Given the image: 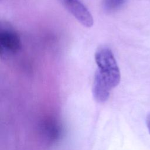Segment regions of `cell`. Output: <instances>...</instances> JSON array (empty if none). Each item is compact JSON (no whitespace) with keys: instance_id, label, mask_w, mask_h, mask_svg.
<instances>
[{"instance_id":"obj_1","label":"cell","mask_w":150,"mask_h":150,"mask_svg":"<svg viewBox=\"0 0 150 150\" xmlns=\"http://www.w3.org/2000/svg\"><path fill=\"white\" fill-rule=\"evenodd\" d=\"M95 61L97 70L93 84V96L97 102L104 103L108 99L111 91L119 84L120 71L113 53L108 47H101L96 51Z\"/></svg>"},{"instance_id":"obj_2","label":"cell","mask_w":150,"mask_h":150,"mask_svg":"<svg viewBox=\"0 0 150 150\" xmlns=\"http://www.w3.org/2000/svg\"><path fill=\"white\" fill-rule=\"evenodd\" d=\"M22 47L19 36L15 29L6 23L0 26L1 57H8L17 53Z\"/></svg>"},{"instance_id":"obj_3","label":"cell","mask_w":150,"mask_h":150,"mask_svg":"<svg viewBox=\"0 0 150 150\" xmlns=\"http://www.w3.org/2000/svg\"><path fill=\"white\" fill-rule=\"evenodd\" d=\"M62 5L83 26L90 28L94 20L90 12L80 0H59Z\"/></svg>"},{"instance_id":"obj_4","label":"cell","mask_w":150,"mask_h":150,"mask_svg":"<svg viewBox=\"0 0 150 150\" xmlns=\"http://www.w3.org/2000/svg\"><path fill=\"white\" fill-rule=\"evenodd\" d=\"M39 132L42 139L47 144L58 141L63 135V127L60 121L53 117L43 119L39 124Z\"/></svg>"},{"instance_id":"obj_5","label":"cell","mask_w":150,"mask_h":150,"mask_svg":"<svg viewBox=\"0 0 150 150\" xmlns=\"http://www.w3.org/2000/svg\"><path fill=\"white\" fill-rule=\"evenodd\" d=\"M124 0H103V6L107 12H111L116 10L123 4Z\"/></svg>"},{"instance_id":"obj_6","label":"cell","mask_w":150,"mask_h":150,"mask_svg":"<svg viewBox=\"0 0 150 150\" xmlns=\"http://www.w3.org/2000/svg\"><path fill=\"white\" fill-rule=\"evenodd\" d=\"M146 127H147L148 131L150 134V113L148 115V116L146 117Z\"/></svg>"}]
</instances>
